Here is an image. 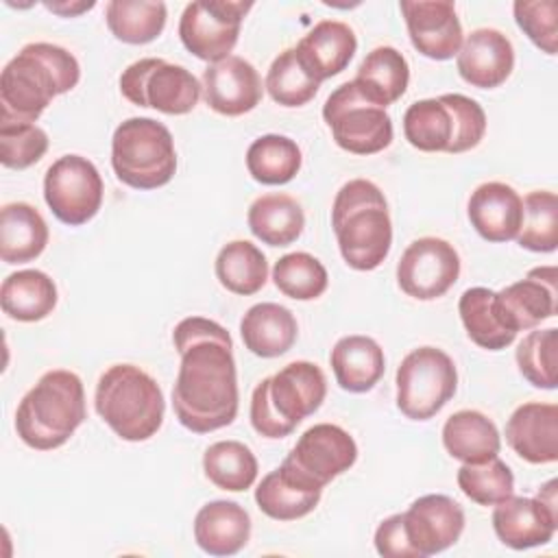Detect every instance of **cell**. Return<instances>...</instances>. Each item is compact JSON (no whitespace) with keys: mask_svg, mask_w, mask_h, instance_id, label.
Here are the masks:
<instances>
[{"mask_svg":"<svg viewBox=\"0 0 558 558\" xmlns=\"http://www.w3.org/2000/svg\"><path fill=\"white\" fill-rule=\"evenodd\" d=\"M181 355L172 388L179 423L194 434L227 427L238 416V371L229 331L203 316L183 318L172 331Z\"/></svg>","mask_w":558,"mask_h":558,"instance_id":"1","label":"cell"},{"mask_svg":"<svg viewBox=\"0 0 558 558\" xmlns=\"http://www.w3.org/2000/svg\"><path fill=\"white\" fill-rule=\"evenodd\" d=\"M76 57L46 41L26 44L0 74V122L35 124L54 96L76 87Z\"/></svg>","mask_w":558,"mask_h":558,"instance_id":"2","label":"cell"},{"mask_svg":"<svg viewBox=\"0 0 558 558\" xmlns=\"http://www.w3.org/2000/svg\"><path fill=\"white\" fill-rule=\"evenodd\" d=\"M331 227L340 255L353 270H375L390 253L388 203L368 179H353L338 190L331 205Z\"/></svg>","mask_w":558,"mask_h":558,"instance_id":"3","label":"cell"},{"mask_svg":"<svg viewBox=\"0 0 558 558\" xmlns=\"http://www.w3.org/2000/svg\"><path fill=\"white\" fill-rule=\"evenodd\" d=\"M85 416L81 377L72 371L54 368L44 373L22 397L15 410V432L31 449L50 451L65 445Z\"/></svg>","mask_w":558,"mask_h":558,"instance_id":"4","label":"cell"},{"mask_svg":"<svg viewBox=\"0 0 558 558\" xmlns=\"http://www.w3.org/2000/svg\"><path fill=\"white\" fill-rule=\"evenodd\" d=\"M325 395L327 379L320 366L307 360L290 362L255 386L251 425L264 438L290 436L303 418L323 405Z\"/></svg>","mask_w":558,"mask_h":558,"instance_id":"5","label":"cell"},{"mask_svg":"<svg viewBox=\"0 0 558 558\" xmlns=\"http://www.w3.org/2000/svg\"><path fill=\"white\" fill-rule=\"evenodd\" d=\"M94 405L98 416L129 442L155 436L166 412L159 384L133 364H113L100 375Z\"/></svg>","mask_w":558,"mask_h":558,"instance_id":"6","label":"cell"},{"mask_svg":"<svg viewBox=\"0 0 558 558\" xmlns=\"http://www.w3.org/2000/svg\"><path fill=\"white\" fill-rule=\"evenodd\" d=\"M484 133L486 113L464 94L416 100L403 113V135L423 153H466L482 142Z\"/></svg>","mask_w":558,"mask_h":558,"instance_id":"7","label":"cell"},{"mask_svg":"<svg viewBox=\"0 0 558 558\" xmlns=\"http://www.w3.org/2000/svg\"><path fill=\"white\" fill-rule=\"evenodd\" d=\"M116 177L133 190H157L174 177L177 150L172 133L153 118H129L111 137Z\"/></svg>","mask_w":558,"mask_h":558,"instance_id":"8","label":"cell"},{"mask_svg":"<svg viewBox=\"0 0 558 558\" xmlns=\"http://www.w3.org/2000/svg\"><path fill=\"white\" fill-rule=\"evenodd\" d=\"M456 388L458 371L442 349L418 347L397 368V408L412 421H427L438 414Z\"/></svg>","mask_w":558,"mask_h":558,"instance_id":"9","label":"cell"},{"mask_svg":"<svg viewBox=\"0 0 558 558\" xmlns=\"http://www.w3.org/2000/svg\"><path fill=\"white\" fill-rule=\"evenodd\" d=\"M201 89L203 85L187 68L159 57L140 59L120 74V92L129 102L166 116L190 113L198 105Z\"/></svg>","mask_w":558,"mask_h":558,"instance_id":"10","label":"cell"},{"mask_svg":"<svg viewBox=\"0 0 558 558\" xmlns=\"http://www.w3.org/2000/svg\"><path fill=\"white\" fill-rule=\"evenodd\" d=\"M333 142L353 155H375L392 142V120L384 107L366 100L353 81L338 85L323 107Z\"/></svg>","mask_w":558,"mask_h":558,"instance_id":"11","label":"cell"},{"mask_svg":"<svg viewBox=\"0 0 558 558\" xmlns=\"http://www.w3.org/2000/svg\"><path fill=\"white\" fill-rule=\"evenodd\" d=\"M44 198L54 218L63 225H85L102 205V179L98 168L81 155L59 157L46 170Z\"/></svg>","mask_w":558,"mask_h":558,"instance_id":"12","label":"cell"},{"mask_svg":"<svg viewBox=\"0 0 558 558\" xmlns=\"http://www.w3.org/2000/svg\"><path fill=\"white\" fill-rule=\"evenodd\" d=\"M251 9L253 2H190L179 20V37L194 57L209 63L222 61L235 48L242 20Z\"/></svg>","mask_w":558,"mask_h":558,"instance_id":"13","label":"cell"},{"mask_svg":"<svg viewBox=\"0 0 558 558\" xmlns=\"http://www.w3.org/2000/svg\"><path fill=\"white\" fill-rule=\"evenodd\" d=\"M357 460V445L347 429L333 423H316L301 434L281 462L301 482L325 488L333 477L349 471Z\"/></svg>","mask_w":558,"mask_h":558,"instance_id":"14","label":"cell"},{"mask_svg":"<svg viewBox=\"0 0 558 558\" xmlns=\"http://www.w3.org/2000/svg\"><path fill=\"white\" fill-rule=\"evenodd\" d=\"M460 277V255L442 238H418L397 264L399 288L418 301H434L449 292Z\"/></svg>","mask_w":558,"mask_h":558,"instance_id":"15","label":"cell"},{"mask_svg":"<svg viewBox=\"0 0 558 558\" xmlns=\"http://www.w3.org/2000/svg\"><path fill=\"white\" fill-rule=\"evenodd\" d=\"M405 538L414 558H427L451 547L464 530V510L447 495H423L401 512Z\"/></svg>","mask_w":558,"mask_h":558,"instance_id":"16","label":"cell"},{"mask_svg":"<svg viewBox=\"0 0 558 558\" xmlns=\"http://www.w3.org/2000/svg\"><path fill=\"white\" fill-rule=\"evenodd\" d=\"M558 272L554 266H538L525 279L495 292V307L501 323L512 331H527L551 318L558 310Z\"/></svg>","mask_w":558,"mask_h":558,"instance_id":"17","label":"cell"},{"mask_svg":"<svg viewBox=\"0 0 558 558\" xmlns=\"http://www.w3.org/2000/svg\"><path fill=\"white\" fill-rule=\"evenodd\" d=\"M412 46L427 59L447 61L458 54L464 35L449 0H403L399 4Z\"/></svg>","mask_w":558,"mask_h":558,"instance_id":"18","label":"cell"},{"mask_svg":"<svg viewBox=\"0 0 558 558\" xmlns=\"http://www.w3.org/2000/svg\"><path fill=\"white\" fill-rule=\"evenodd\" d=\"M264 87L257 70L242 57L229 54L203 72L205 102L220 116H244L262 100Z\"/></svg>","mask_w":558,"mask_h":558,"instance_id":"19","label":"cell"},{"mask_svg":"<svg viewBox=\"0 0 558 558\" xmlns=\"http://www.w3.org/2000/svg\"><path fill=\"white\" fill-rule=\"evenodd\" d=\"M458 74L464 83L493 89L506 83L514 68V48L497 28H475L458 50Z\"/></svg>","mask_w":558,"mask_h":558,"instance_id":"20","label":"cell"},{"mask_svg":"<svg viewBox=\"0 0 558 558\" xmlns=\"http://www.w3.org/2000/svg\"><path fill=\"white\" fill-rule=\"evenodd\" d=\"M558 527V510L538 497H506L495 504L493 530L497 538L512 549H530L554 538Z\"/></svg>","mask_w":558,"mask_h":558,"instance_id":"21","label":"cell"},{"mask_svg":"<svg viewBox=\"0 0 558 558\" xmlns=\"http://www.w3.org/2000/svg\"><path fill=\"white\" fill-rule=\"evenodd\" d=\"M506 442L530 464L558 460V405L527 401L506 423Z\"/></svg>","mask_w":558,"mask_h":558,"instance_id":"22","label":"cell"},{"mask_svg":"<svg viewBox=\"0 0 558 558\" xmlns=\"http://www.w3.org/2000/svg\"><path fill=\"white\" fill-rule=\"evenodd\" d=\"M469 220L486 242L514 240L523 220V198L501 181L477 185L469 196Z\"/></svg>","mask_w":558,"mask_h":558,"instance_id":"23","label":"cell"},{"mask_svg":"<svg viewBox=\"0 0 558 558\" xmlns=\"http://www.w3.org/2000/svg\"><path fill=\"white\" fill-rule=\"evenodd\" d=\"M357 50L355 33L349 24L338 20H323L296 44L294 52L305 72L323 83L340 74Z\"/></svg>","mask_w":558,"mask_h":558,"instance_id":"24","label":"cell"},{"mask_svg":"<svg viewBox=\"0 0 558 558\" xmlns=\"http://www.w3.org/2000/svg\"><path fill=\"white\" fill-rule=\"evenodd\" d=\"M194 538L209 556H233L251 538V517L235 501H209L194 517Z\"/></svg>","mask_w":558,"mask_h":558,"instance_id":"25","label":"cell"},{"mask_svg":"<svg viewBox=\"0 0 558 558\" xmlns=\"http://www.w3.org/2000/svg\"><path fill=\"white\" fill-rule=\"evenodd\" d=\"M296 318L279 303H257L240 320L244 347L257 357H279L296 342Z\"/></svg>","mask_w":558,"mask_h":558,"instance_id":"26","label":"cell"},{"mask_svg":"<svg viewBox=\"0 0 558 558\" xmlns=\"http://www.w3.org/2000/svg\"><path fill=\"white\" fill-rule=\"evenodd\" d=\"M336 381L347 392H368L384 375L381 347L371 336H344L329 355Z\"/></svg>","mask_w":558,"mask_h":558,"instance_id":"27","label":"cell"},{"mask_svg":"<svg viewBox=\"0 0 558 558\" xmlns=\"http://www.w3.org/2000/svg\"><path fill=\"white\" fill-rule=\"evenodd\" d=\"M408 81L410 65L405 57L392 46H377L362 59L353 85L366 100L386 109L405 94Z\"/></svg>","mask_w":558,"mask_h":558,"instance_id":"28","label":"cell"},{"mask_svg":"<svg viewBox=\"0 0 558 558\" xmlns=\"http://www.w3.org/2000/svg\"><path fill=\"white\" fill-rule=\"evenodd\" d=\"M442 445L451 458L475 464L499 453L501 436L486 414L477 410H458L442 425Z\"/></svg>","mask_w":558,"mask_h":558,"instance_id":"29","label":"cell"},{"mask_svg":"<svg viewBox=\"0 0 558 558\" xmlns=\"http://www.w3.org/2000/svg\"><path fill=\"white\" fill-rule=\"evenodd\" d=\"M48 225L28 203H9L0 211V257L4 264H26L48 244Z\"/></svg>","mask_w":558,"mask_h":558,"instance_id":"30","label":"cell"},{"mask_svg":"<svg viewBox=\"0 0 558 558\" xmlns=\"http://www.w3.org/2000/svg\"><path fill=\"white\" fill-rule=\"evenodd\" d=\"M251 233L268 246H290L296 242L305 227V214L296 198L290 194H262L246 214Z\"/></svg>","mask_w":558,"mask_h":558,"instance_id":"31","label":"cell"},{"mask_svg":"<svg viewBox=\"0 0 558 558\" xmlns=\"http://www.w3.org/2000/svg\"><path fill=\"white\" fill-rule=\"evenodd\" d=\"M320 493V488H314L283 466H277L264 475L255 488V504L275 521H294L310 514L318 506Z\"/></svg>","mask_w":558,"mask_h":558,"instance_id":"32","label":"cell"},{"mask_svg":"<svg viewBox=\"0 0 558 558\" xmlns=\"http://www.w3.org/2000/svg\"><path fill=\"white\" fill-rule=\"evenodd\" d=\"M2 312L20 323H35L52 314L57 305V286L41 270L11 272L0 288Z\"/></svg>","mask_w":558,"mask_h":558,"instance_id":"33","label":"cell"},{"mask_svg":"<svg viewBox=\"0 0 558 558\" xmlns=\"http://www.w3.org/2000/svg\"><path fill=\"white\" fill-rule=\"evenodd\" d=\"M214 270L220 286L240 296L259 292L268 279L266 255L248 240H233L225 244L216 255Z\"/></svg>","mask_w":558,"mask_h":558,"instance_id":"34","label":"cell"},{"mask_svg":"<svg viewBox=\"0 0 558 558\" xmlns=\"http://www.w3.org/2000/svg\"><path fill=\"white\" fill-rule=\"evenodd\" d=\"M460 320L466 329V336L482 349L501 351L514 342L512 333L499 318L495 307V292L488 288H469L458 301Z\"/></svg>","mask_w":558,"mask_h":558,"instance_id":"35","label":"cell"},{"mask_svg":"<svg viewBox=\"0 0 558 558\" xmlns=\"http://www.w3.org/2000/svg\"><path fill=\"white\" fill-rule=\"evenodd\" d=\"M166 17L168 9L163 2L111 0L105 7V20L111 35L131 46L157 39L166 26Z\"/></svg>","mask_w":558,"mask_h":558,"instance_id":"36","label":"cell"},{"mask_svg":"<svg viewBox=\"0 0 558 558\" xmlns=\"http://www.w3.org/2000/svg\"><path fill=\"white\" fill-rule=\"evenodd\" d=\"M301 148L294 140L277 133L253 140L246 150L248 174L264 185H283L301 170Z\"/></svg>","mask_w":558,"mask_h":558,"instance_id":"37","label":"cell"},{"mask_svg":"<svg viewBox=\"0 0 558 558\" xmlns=\"http://www.w3.org/2000/svg\"><path fill=\"white\" fill-rule=\"evenodd\" d=\"M205 477L220 490L242 493L253 486L257 477V458L240 440H218L207 447L203 456Z\"/></svg>","mask_w":558,"mask_h":558,"instance_id":"38","label":"cell"},{"mask_svg":"<svg viewBox=\"0 0 558 558\" xmlns=\"http://www.w3.org/2000/svg\"><path fill=\"white\" fill-rule=\"evenodd\" d=\"M272 281L281 294L294 301H312L327 290L329 275L320 259L305 251H296L275 262Z\"/></svg>","mask_w":558,"mask_h":558,"instance_id":"39","label":"cell"},{"mask_svg":"<svg viewBox=\"0 0 558 558\" xmlns=\"http://www.w3.org/2000/svg\"><path fill=\"white\" fill-rule=\"evenodd\" d=\"M517 242L534 253H551L558 246V198L554 192L534 190L523 198V220Z\"/></svg>","mask_w":558,"mask_h":558,"instance_id":"40","label":"cell"},{"mask_svg":"<svg viewBox=\"0 0 558 558\" xmlns=\"http://www.w3.org/2000/svg\"><path fill=\"white\" fill-rule=\"evenodd\" d=\"M320 83L312 78L299 63L294 48H288L275 57L266 74V89L270 98L281 107H303L307 105Z\"/></svg>","mask_w":558,"mask_h":558,"instance_id":"41","label":"cell"},{"mask_svg":"<svg viewBox=\"0 0 558 558\" xmlns=\"http://www.w3.org/2000/svg\"><path fill=\"white\" fill-rule=\"evenodd\" d=\"M517 366L521 375L536 388H556L558 362V329H534L517 347Z\"/></svg>","mask_w":558,"mask_h":558,"instance_id":"42","label":"cell"},{"mask_svg":"<svg viewBox=\"0 0 558 558\" xmlns=\"http://www.w3.org/2000/svg\"><path fill=\"white\" fill-rule=\"evenodd\" d=\"M458 486L473 504L495 506L512 495L514 475L510 466L495 456L486 462H464L458 469Z\"/></svg>","mask_w":558,"mask_h":558,"instance_id":"43","label":"cell"},{"mask_svg":"<svg viewBox=\"0 0 558 558\" xmlns=\"http://www.w3.org/2000/svg\"><path fill=\"white\" fill-rule=\"evenodd\" d=\"M48 150V135L37 124L0 122V161L11 170H26Z\"/></svg>","mask_w":558,"mask_h":558,"instance_id":"44","label":"cell"},{"mask_svg":"<svg viewBox=\"0 0 558 558\" xmlns=\"http://www.w3.org/2000/svg\"><path fill=\"white\" fill-rule=\"evenodd\" d=\"M514 20L527 39L543 52L556 54L558 41V4L554 0L514 2Z\"/></svg>","mask_w":558,"mask_h":558,"instance_id":"45","label":"cell"},{"mask_svg":"<svg viewBox=\"0 0 558 558\" xmlns=\"http://www.w3.org/2000/svg\"><path fill=\"white\" fill-rule=\"evenodd\" d=\"M375 549L384 558H414L401 525V512L384 519L375 530Z\"/></svg>","mask_w":558,"mask_h":558,"instance_id":"46","label":"cell"},{"mask_svg":"<svg viewBox=\"0 0 558 558\" xmlns=\"http://www.w3.org/2000/svg\"><path fill=\"white\" fill-rule=\"evenodd\" d=\"M94 7V2H83V4H78V7H68V4H54V2H46V9H50V11H54V13H59V15H76V13H81V11H89Z\"/></svg>","mask_w":558,"mask_h":558,"instance_id":"47","label":"cell"}]
</instances>
